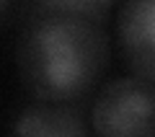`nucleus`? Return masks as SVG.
<instances>
[{"instance_id":"f257e3e1","label":"nucleus","mask_w":155,"mask_h":137,"mask_svg":"<svg viewBox=\"0 0 155 137\" xmlns=\"http://www.w3.org/2000/svg\"><path fill=\"white\" fill-rule=\"evenodd\" d=\"M16 67L34 101L75 104L109 67V36L98 18L44 11L23 28Z\"/></svg>"},{"instance_id":"f03ea898","label":"nucleus","mask_w":155,"mask_h":137,"mask_svg":"<svg viewBox=\"0 0 155 137\" xmlns=\"http://www.w3.org/2000/svg\"><path fill=\"white\" fill-rule=\"evenodd\" d=\"M88 122L101 137H155V85L137 75L109 80L96 93Z\"/></svg>"},{"instance_id":"7ed1b4c3","label":"nucleus","mask_w":155,"mask_h":137,"mask_svg":"<svg viewBox=\"0 0 155 137\" xmlns=\"http://www.w3.org/2000/svg\"><path fill=\"white\" fill-rule=\"evenodd\" d=\"M116 36L132 75L155 85V0H124Z\"/></svg>"},{"instance_id":"20e7f679","label":"nucleus","mask_w":155,"mask_h":137,"mask_svg":"<svg viewBox=\"0 0 155 137\" xmlns=\"http://www.w3.org/2000/svg\"><path fill=\"white\" fill-rule=\"evenodd\" d=\"M13 135L23 137H85L91 132L88 114L75 104H52L36 101L18 111L13 122Z\"/></svg>"},{"instance_id":"39448f33","label":"nucleus","mask_w":155,"mask_h":137,"mask_svg":"<svg viewBox=\"0 0 155 137\" xmlns=\"http://www.w3.org/2000/svg\"><path fill=\"white\" fill-rule=\"evenodd\" d=\"M116 0H36L41 11H54V13H80L88 18H104L106 11Z\"/></svg>"},{"instance_id":"423d86ee","label":"nucleus","mask_w":155,"mask_h":137,"mask_svg":"<svg viewBox=\"0 0 155 137\" xmlns=\"http://www.w3.org/2000/svg\"><path fill=\"white\" fill-rule=\"evenodd\" d=\"M8 5H11V0H0V13L5 11V8H8Z\"/></svg>"}]
</instances>
